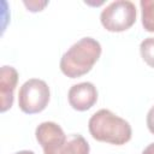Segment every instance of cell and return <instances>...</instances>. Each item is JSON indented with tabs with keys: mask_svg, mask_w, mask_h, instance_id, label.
I'll return each instance as SVG.
<instances>
[{
	"mask_svg": "<svg viewBox=\"0 0 154 154\" xmlns=\"http://www.w3.org/2000/svg\"><path fill=\"white\" fill-rule=\"evenodd\" d=\"M35 136L37 142L41 144L43 153H48L59 148L67 137L61 126L54 122L41 123L35 130Z\"/></svg>",
	"mask_w": 154,
	"mask_h": 154,
	"instance_id": "8992f818",
	"label": "cell"
},
{
	"mask_svg": "<svg viewBox=\"0 0 154 154\" xmlns=\"http://www.w3.org/2000/svg\"><path fill=\"white\" fill-rule=\"evenodd\" d=\"M51 97L48 84L38 78H30L24 82L18 94V106L26 114L42 112Z\"/></svg>",
	"mask_w": 154,
	"mask_h": 154,
	"instance_id": "277c9868",
	"label": "cell"
},
{
	"mask_svg": "<svg viewBox=\"0 0 154 154\" xmlns=\"http://www.w3.org/2000/svg\"><path fill=\"white\" fill-rule=\"evenodd\" d=\"M48 2L47 1H43V2H40V1H24V5L28 7L29 11L31 12H37V11H42V8L47 5Z\"/></svg>",
	"mask_w": 154,
	"mask_h": 154,
	"instance_id": "8fae6325",
	"label": "cell"
},
{
	"mask_svg": "<svg viewBox=\"0 0 154 154\" xmlns=\"http://www.w3.org/2000/svg\"><path fill=\"white\" fill-rule=\"evenodd\" d=\"M101 55V45L93 37H83L73 43L60 59L61 72L77 78L88 73Z\"/></svg>",
	"mask_w": 154,
	"mask_h": 154,
	"instance_id": "6da1fadb",
	"label": "cell"
},
{
	"mask_svg": "<svg viewBox=\"0 0 154 154\" xmlns=\"http://www.w3.org/2000/svg\"><path fill=\"white\" fill-rule=\"evenodd\" d=\"M88 129L96 141L116 146L125 144L132 135L131 126L125 119L105 108L95 112L90 117Z\"/></svg>",
	"mask_w": 154,
	"mask_h": 154,
	"instance_id": "7a4b0ae2",
	"label": "cell"
},
{
	"mask_svg": "<svg viewBox=\"0 0 154 154\" xmlns=\"http://www.w3.org/2000/svg\"><path fill=\"white\" fill-rule=\"evenodd\" d=\"M147 126L148 130L154 135V106H152L147 113Z\"/></svg>",
	"mask_w": 154,
	"mask_h": 154,
	"instance_id": "7c38bea8",
	"label": "cell"
},
{
	"mask_svg": "<svg viewBox=\"0 0 154 154\" xmlns=\"http://www.w3.org/2000/svg\"><path fill=\"white\" fill-rule=\"evenodd\" d=\"M89 143L82 135L71 134L59 148L45 154H89Z\"/></svg>",
	"mask_w": 154,
	"mask_h": 154,
	"instance_id": "ba28073f",
	"label": "cell"
},
{
	"mask_svg": "<svg viewBox=\"0 0 154 154\" xmlns=\"http://www.w3.org/2000/svg\"><path fill=\"white\" fill-rule=\"evenodd\" d=\"M141 19L144 30L154 32V0H141Z\"/></svg>",
	"mask_w": 154,
	"mask_h": 154,
	"instance_id": "9c48e42d",
	"label": "cell"
},
{
	"mask_svg": "<svg viewBox=\"0 0 154 154\" xmlns=\"http://www.w3.org/2000/svg\"><path fill=\"white\" fill-rule=\"evenodd\" d=\"M136 14L137 12L134 2L129 0H117L102 10L100 20L106 30L111 32H122L135 24Z\"/></svg>",
	"mask_w": 154,
	"mask_h": 154,
	"instance_id": "3957f363",
	"label": "cell"
},
{
	"mask_svg": "<svg viewBox=\"0 0 154 154\" xmlns=\"http://www.w3.org/2000/svg\"><path fill=\"white\" fill-rule=\"evenodd\" d=\"M18 82V72L12 66H2L0 70V111L6 112L13 105V93Z\"/></svg>",
	"mask_w": 154,
	"mask_h": 154,
	"instance_id": "52a82bcc",
	"label": "cell"
},
{
	"mask_svg": "<svg viewBox=\"0 0 154 154\" xmlns=\"http://www.w3.org/2000/svg\"><path fill=\"white\" fill-rule=\"evenodd\" d=\"M140 52L147 65L154 69V37L144 38L140 45Z\"/></svg>",
	"mask_w": 154,
	"mask_h": 154,
	"instance_id": "30bf717a",
	"label": "cell"
},
{
	"mask_svg": "<svg viewBox=\"0 0 154 154\" xmlns=\"http://www.w3.org/2000/svg\"><path fill=\"white\" fill-rule=\"evenodd\" d=\"M70 106L76 111H87L91 108L97 101L96 87L90 82H82L73 84L67 94Z\"/></svg>",
	"mask_w": 154,
	"mask_h": 154,
	"instance_id": "5b68a950",
	"label": "cell"
},
{
	"mask_svg": "<svg viewBox=\"0 0 154 154\" xmlns=\"http://www.w3.org/2000/svg\"><path fill=\"white\" fill-rule=\"evenodd\" d=\"M142 154H154V143H150L147 148H144Z\"/></svg>",
	"mask_w": 154,
	"mask_h": 154,
	"instance_id": "4fadbf2b",
	"label": "cell"
},
{
	"mask_svg": "<svg viewBox=\"0 0 154 154\" xmlns=\"http://www.w3.org/2000/svg\"><path fill=\"white\" fill-rule=\"evenodd\" d=\"M14 154H35V153L32 150H19V152H17Z\"/></svg>",
	"mask_w": 154,
	"mask_h": 154,
	"instance_id": "5bb4252c",
	"label": "cell"
}]
</instances>
